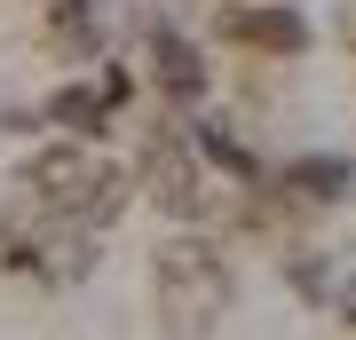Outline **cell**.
<instances>
[{"instance_id":"cell-3","label":"cell","mask_w":356,"mask_h":340,"mask_svg":"<svg viewBox=\"0 0 356 340\" xmlns=\"http://www.w3.org/2000/svg\"><path fill=\"white\" fill-rule=\"evenodd\" d=\"M151 63H159V88L175 95V103H198V95H206V72H198V48H191V40L159 32V40H151Z\"/></svg>"},{"instance_id":"cell-5","label":"cell","mask_w":356,"mask_h":340,"mask_svg":"<svg viewBox=\"0 0 356 340\" xmlns=\"http://www.w3.org/2000/svg\"><path fill=\"white\" fill-rule=\"evenodd\" d=\"M103 111H111V88H64L48 103V119L72 127V135H103Z\"/></svg>"},{"instance_id":"cell-2","label":"cell","mask_w":356,"mask_h":340,"mask_svg":"<svg viewBox=\"0 0 356 340\" xmlns=\"http://www.w3.org/2000/svg\"><path fill=\"white\" fill-rule=\"evenodd\" d=\"M32 190H40L48 214H72V222H111L119 206H127V175H111V166L88 159V151L32 159Z\"/></svg>"},{"instance_id":"cell-4","label":"cell","mask_w":356,"mask_h":340,"mask_svg":"<svg viewBox=\"0 0 356 340\" xmlns=\"http://www.w3.org/2000/svg\"><path fill=\"white\" fill-rule=\"evenodd\" d=\"M229 40H254V48H277V56H293L309 40V24L293 8H245V16H229Z\"/></svg>"},{"instance_id":"cell-6","label":"cell","mask_w":356,"mask_h":340,"mask_svg":"<svg viewBox=\"0 0 356 340\" xmlns=\"http://www.w3.org/2000/svg\"><path fill=\"white\" fill-rule=\"evenodd\" d=\"M285 182L293 190H301V198H341V190H348V159H301V166H285Z\"/></svg>"},{"instance_id":"cell-1","label":"cell","mask_w":356,"mask_h":340,"mask_svg":"<svg viewBox=\"0 0 356 340\" xmlns=\"http://www.w3.org/2000/svg\"><path fill=\"white\" fill-rule=\"evenodd\" d=\"M151 293H159V316L175 325L182 340L191 332H206L222 316V301H229V277H222V261L206 245H159V261H151Z\"/></svg>"},{"instance_id":"cell-7","label":"cell","mask_w":356,"mask_h":340,"mask_svg":"<svg viewBox=\"0 0 356 340\" xmlns=\"http://www.w3.org/2000/svg\"><path fill=\"white\" fill-rule=\"evenodd\" d=\"M48 32L64 40V48H88V40H95V8H88V0H56V8H48Z\"/></svg>"}]
</instances>
